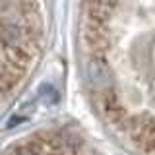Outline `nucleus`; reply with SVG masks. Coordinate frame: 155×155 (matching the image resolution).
<instances>
[{"mask_svg":"<svg viewBox=\"0 0 155 155\" xmlns=\"http://www.w3.org/2000/svg\"><path fill=\"white\" fill-rule=\"evenodd\" d=\"M81 76L110 134L155 155V0H81Z\"/></svg>","mask_w":155,"mask_h":155,"instance_id":"f257e3e1","label":"nucleus"},{"mask_svg":"<svg viewBox=\"0 0 155 155\" xmlns=\"http://www.w3.org/2000/svg\"><path fill=\"white\" fill-rule=\"evenodd\" d=\"M45 47L41 0H2V97L8 103L25 87Z\"/></svg>","mask_w":155,"mask_h":155,"instance_id":"f03ea898","label":"nucleus"},{"mask_svg":"<svg viewBox=\"0 0 155 155\" xmlns=\"http://www.w3.org/2000/svg\"><path fill=\"white\" fill-rule=\"evenodd\" d=\"M4 155H99L95 147L74 130L51 128L33 132L10 145Z\"/></svg>","mask_w":155,"mask_h":155,"instance_id":"7ed1b4c3","label":"nucleus"}]
</instances>
